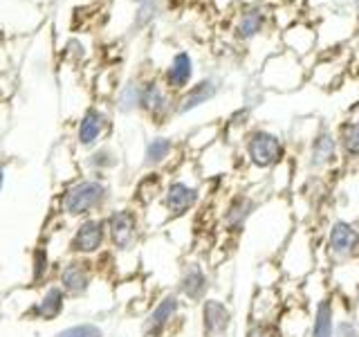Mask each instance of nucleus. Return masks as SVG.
Returning a JSON list of instances; mask_svg holds the SVG:
<instances>
[{"mask_svg":"<svg viewBox=\"0 0 359 337\" xmlns=\"http://www.w3.org/2000/svg\"><path fill=\"white\" fill-rule=\"evenodd\" d=\"M106 230H108V245L115 252L130 254L137 250L144 239V211L137 207H115L104 213Z\"/></svg>","mask_w":359,"mask_h":337,"instance_id":"nucleus-4","label":"nucleus"},{"mask_svg":"<svg viewBox=\"0 0 359 337\" xmlns=\"http://www.w3.org/2000/svg\"><path fill=\"white\" fill-rule=\"evenodd\" d=\"M328 284L337 297L344 299L348 306L359 295V261L334 265L328 270Z\"/></svg>","mask_w":359,"mask_h":337,"instance_id":"nucleus-18","label":"nucleus"},{"mask_svg":"<svg viewBox=\"0 0 359 337\" xmlns=\"http://www.w3.org/2000/svg\"><path fill=\"white\" fill-rule=\"evenodd\" d=\"M285 308V292L280 288H256L250 310H247V319L250 322H278L280 312Z\"/></svg>","mask_w":359,"mask_h":337,"instance_id":"nucleus-15","label":"nucleus"},{"mask_svg":"<svg viewBox=\"0 0 359 337\" xmlns=\"http://www.w3.org/2000/svg\"><path fill=\"white\" fill-rule=\"evenodd\" d=\"M140 97H142V86H137V84L123 86L117 97V108L121 112H130L135 108H140Z\"/></svg>","mask_w":359,"mask_h":337,"instance_id":"nucleus-31","label":"nucleus"},{"mask_svg":"<svg viewBox=\"0 0 359 337\" xmlns=\"http://www.w3.org/2000/svg\"><path fill=\"white\" fill-rule=\"evenodd\" d=\"M245 160L258 171H272L280 162L287 160V144L278 133L267 128H254L245 135L243 142Z\"/></svg>","mask_w":359,"mask_h":337,"instance_id":"nucleus-6","label":"nucleus"},{"mask_svg":"<svg viewBox=\"0 0 359 337\" xmlns=\"http://www.w3.org/2000/svg\"><path fill=\"white\" fill-rule=\"evenodd\" d=\"M162 191H164V183L160 173H146L142 180L137 189H135V200H137L140 207H151L155 200L162 198Z\"/></svg>","mask_w":359,"mask_h":337,"instance_id":"nucleus-24","label":"nucleus"},{"mask_svg":"<svg viewBox=\"0 0 359 337\" xmlns=\"http://www.w3.org/2000/svg\"><path fill=\"white\" fill-rule=\"evenodd\" d=\"M137 3H146V0H137Z\"/></svg>","mask_w":359,"mask_h":337,"instance_id":"nucleus-35","label":"nucleus"},{"mask_svg":"<svg viewBox=\"0 0 359 337\" xmlns=\"http://www.w3.org/2000/svg\"><path fill=\"white\" fill-rule=\"evenodd\" d=\"M319 239L308 223H297L283 247L276 252V261L285 284H301L314 270H319Z\"/></svg>","mask_w":359,"mask_h":337,"instance_id":"nucleus-1","label":"nucleus"},{"mask_svg":"<svg viewBox=\"0 0 359 337\" xmlns=\"http://www.w3.org/2000/svg\"><path fill=\"white\" fill-rule=\"evenodd\" d=\"M243 337H283L276 322H250L247 319Z\"/></svg>","mask_w":359,"mask_h":337,"instance_id":"nucleus-32","label":"nucleus"},{"mask_svg":"<svg viewBox=\"0 0 359 337\" xmlns=\"http://www.w3.org/2000/svg\"><path fill=\"white\" fill-rule=\"evenodd\" d=\"M56 284L67 295V299L86 297L95 284V261L86 256H70L56 272Z\"/></svg>","mask_w":359,"mask_h":337,"instance_id":"nucleus-12","label":"nucleus"},{"mask_svg":"<svg viewBox=\"0 0 359 337\" xmlns=\"http://www.w3.org/2000/svg\"><path fill=\"white\" fill-rule=\"evenodd\" d=\"M278 329L283 337H308L310 329V306L299 295L294 299H285V308L278 317Z\"/></svg>","mask_w":359,"mask_h":337,"instance_id":"nucleus-17","label":"nucleus"},{"mask_svg":"<svg viewBox=\"0 0 359 337\" xmlns=\"http://www.w3.org/2000/svg\"><path fill=\"white\" fill-rule=\"evenodd\" d=\"M110 202V187L101 178H86L67 185L59 196V209L63 216L83 220L97 216Z\"/></svg>","mask_w":359,"mask_h":337,"instance_id":"nucleus-3","label":"nucleus"},{"mask_svg":"<svg viewBox=\"0 0 359 337\" xmlns=\"http://www.w3.org/2000/svg\"><path fill=\"white\" fill-rule=\"evenodd\" d=\"M339 303L341 299L334 292H328V295L310 303L308 337H334L337 319H339Z\"/></svg>","mask_w":359,"mask_h":337,"instance_id":"nucleus-14","label":"nucleus"},{"mask_svg":"<svg viewBox=\"0 0 359 337\" xmlns=\"http://www.w3.org/2000/svg\"><path fill=\"white\" fill-rule=\"evenodd\" d=\"M3 187H5V166L0 164V194H3Z\"/></svg>","mask_w":359,"mask_h":337,"instance_id":"nucleus-34","label":"nucleus"},{"mask_svg":"<svg viewBox=\"0 0 359 337\" xmlns=\"http://www.w3.org/2000/svg\"><path fill=\"white\" fill-rule=\"evenodd\" d=\"M173 153V140L171 138H164V135H157V138L146 142V149H144V166L146 168H157L162 166L168 157Z\"/></svg>","mask_w":359,"mask_h":337,"instance_id":"nucleus-22","label":"nucleus"},{"mask_svg":"<svg viewBox=\"0 0 359 337\" xmlns=\"http://www.w3.org/2000/svg\"><path fill=\"white\" fill-rule=\"evenodd\" d=\"M341 155L339 140L330 128H317L308 146V168L312 176H321L337 164Z\"/></svg>","mask_w":359,"mask_h":337,"instance_id":"nucleus-13","label":"nucleus"},{"mask_svg":"<svg viewBox=\"0 0 359 337\" xmlns=\"http://www.w3.org/2000/svg\"><path fill=\"white\" fill-rule=\"evenodd\" d=\"M265 202L258 198L256 194H252L250 189H238L224 200L222 209L218 211V230L224 239L238 241L241 236L247 232L250 223L254 220V216L258 213Z\"/></svg>","mask_w":359,"mask_h":337,"instance_id":"nucleus-5","label":"nucleus"},{"mask_svg":"<svg viewBox=\"0 0 359 337\" xmlns=\"http://www.w3.org/2000/svg\"><path fill=\"white\" fill-rule=\"evenodd\" d=\"M359 261V223L332 218L319 239V270L328 272L334 265Z\"/></svg>","mask_w":359,"mask_h":337,"instance_id":"nucleus-2","label":"nucleus"},{"mask_svg":"<svg viewBox=\"0 0 359 337\" xmlns=\"http://www.w3.org/2000/svg\"><path fill=\"white\" fill-rule=\"evenodd\" d=\"M283 272H280V265L274 258H263L256 267V288H280L283 286Z\"/></svg>","mask_w":359,"mask_h":337,"instance_id":"nucleus-26","label":"nucleus"},{"mask_svg":"<svg viewBox=\"0 0 359 337\" xmlns=\"http://www.w3.org/2000/svg\"><path fill=\"white\" fill-rule=\"evenodd\" d=\"M191 77H194V61H191V56L187 52L175 54L166 70V86L171 90H184Z\"/></svg>","mask_w":359,"mask_h":337,"instance_id":"nucleus-21","label":"nucleus"},{"mask_svg":"<svg viewBox=\"0 0 359 337\" xmlns=\"http://www.w3.org/2000/svg\"><path fill=\"white\" fill-rule=\"evenodd\" d=\"M334 337H359V324L351 317V312L339 315V319H337V329H334Z\"/></svg>","mask_w":359,"mask_h":337,"instance_id":"nucleus-33","label":"nucleus"},{"mask_svg":"<svg viewBox=\"0 0 359 337\" xmlns=\"http://www.w3.org/2000/svg\"><path fill=\"white\" fill-rule=\"evenodd\" d=\"M88 166L97 178H101L104 171H112V168L119 166V155H117V151H112L110 146H101V149H97L93 155L88 157Z\"/></svg>","mask_w":359,"mask_h":337,"instance_id":"nucleus-27","label":"nucleus"},{"mask_svg":"<svg viewBox=\"0 0 359 337\" xmlns=\"http://www.w3.org/2000/svg\"><path fill=\"white\" fill-rule=\"evenodd\" d=\"M198 310H200V335L202 337H233L236 312L227 299L209 295L198 306Z\"/></svg>","mask_w":359,"mask_h":337,"instance_id":"nucleus-11","label":"nucleus"},{"mask_svg":"<svg viewBox=\"0 0 359 337\" xmlns=\"http://www.w3.org/2000/svg\"><path fill=\"white\" fill-rule=\"evenodd\" d=\"M218 95V84L213 79H202L196 86H191L189 90H184V95L177 101V112L184 115V112H191L200 106L209 104V101Z\"/></svg>","mask_w":359,"mask_h":337,"instance_id":"nucleus-19","label":"nucleus"},{"mask_svg":"<svg viewBox=\"0 0 359 337\" xmlns=\"http://www.w3.org/2000/svg\"><path fill=\"white\" fill-rule=\"evenodd\" d=\"M202 202V189L187 180H171L164 185L160 205L164 211V223H175L191 216Z\"/></svg>","mask_w":359,"mask_h":337,"instance_id":"nucleus-9","label":"nucleus"},{"mask_svg":"<svg viewBox=\"0 0 359 337\" xmlns=\"http://www.w3.org/2000/svg\"><path fill=\"white\" fill-rule=\"evenodd\" d=\"M140 108L146 110L153 117H162L164 112L168 110V99L164 95L162 86H157V84H146V86H142Z\"/></svg>","mask_w":359,"mask_h":337,"instance_id":"nucleus-23","label":"nucleus"},{"mask_svg":"<svg viewBox=\"0 0 359 337\" xmlns=\"http://www.w3.org/2000/svg\"><path fill=\"white\" fill-rule=\"evenodd\" d=\"M337 140H339V149L344 157L359 160V117L346 121L339 135H337Z\"/></svg>","mask_w":359,"mask_h":337,"instance_id":"nucleus-25","label":"nucleus"},{"mask_svg":"<svg viewBox=\"0 0 359 337\" xmlns=\"http://www.w3.org/2000/svg\"><path fill=\"white\" fill-rule=\"evenodd\" d=\"M211 288H213L211 270L200 256H189L180 263L175 277V292L184 303L200 306L211 295Z\"/></svg>","mask_w":359,"mask_h":337,"instance_id":"nucleus-7","label":"nucleus"},{"mask_svg":"<svg viewBox=\"0 0 359 337\" xmlns=\"http://www.w3.org/2000/svg\"><path fill=\"white\" fill-rule=\"evenodd\" d=\"M182 310H184V301L177 297V292H164L155 299L151 310L146 312V317L142 319V337H168L177 322L182 319Z\"/></svg>","mask_w":359,"mask_h":337,"instance_id":"nucleus-8","label":"nucleus"},{"mask_svg":"<svg viewBox=\"0 0 359 337\" xmlns=\"http://www.w3.org/2000/svg\"><path fill=\"white\" fill-rule=\"evenodd\" d=\"M67 306V295L61 290L59 284H50L45 288L39 301H34L32 306L22 312V319L27 322H54L59 319Z\"/></svg>","mask_w":359,"mask_h":337,"instance_id":"nucleus-16","label":"nucleus"},{"mask_svg":"<svg viewBox=\"0 0 359 337\" xmlns=\"http://www.w3.org/2000/svg\"><path fill=\"white\" fill-rule=\"evenodd\" d=\"M263 22H265L263 11L247 9L245 14L238 18V25H236V34H238V39L247 41V39H252V37H256L258 32H261Z\"/></svg>","mask_w":359,"mask_h":337,"instance_id":"nucleus-29","label":"nucleus"},{"mask_svg":"<svg viewBox=\"0 0 359 337\" xmlns=\"http://www.w3.org/2000/svg\"><path fill=\"white\" fill-rule=\"evenodd\" d=\"M106 128V117L104 112L97 110V108H88L86 115L79 121V128H76V140L81 146H95L101 135H104Z\"/></svg>","mask_w":359,"mask_h":337,"instance_id":"nucleus-20","label":"nucleus"},{"mask_svg":"<svg viewBox=\"0 0 359 337\" xmlns=\"http://www.w3.org/2000/svg\"><path fill=\"white\" fill-rule=\"evenodd\" d=\"M54 337H104V329L95 322H79L72 326H65Z\"/></svg>","mask_w":359,"mask_h":337,"instance_id":"nucleus-30","label":"nucleus"},{"mask_svg":"<svg viewBox=\"0 0 359 337\" xmlns=\"http://www.w3.org/2000/svg\"><path fill=\"white\" fill-rule=\"evenodd\" d=\"M52 267V261H50V250H48V243H39L34 247L32 252V284L39 286L43 284L45 279H48V272Z\"/></svg>","mask_w":359,"mask_h":337,"instance_id":"nucleus-28","label":"nucleus"},{"mask_svg":"<svg viewBox=\"0 0 359 337\" xmlns=\"http://www.w3.org/2000/svg\"><path fill=\"white\" fill-rule=\"evenodd\" d=\"M108 245V230L104 216H90L79 220L74 232L67 241V254L70 256H86L93 258L101 254Z\"/></svg>","mask_w":359,"mask_h":337,"instance_id":"nucleus-10","label":"nucleus"}]
</instances>
